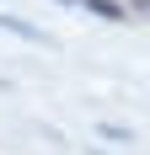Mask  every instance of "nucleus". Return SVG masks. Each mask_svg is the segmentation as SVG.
<instances>
[{"mask_svg": "<svg viewBox=\"0 0 150 155\" xmlns=\"http://www.w3.org/2000/svg\"><path fill=\"white\" fill-rule=\"evenodd\" d=\"M0 32H11V38H22V43H38V48H54V38H48L43 27H32V21H22V16H5V11H0Z\"/></svg>", "mask_w": 150, "mask_h": 155, "instance_id": "f257e3e1", "label": "nucleus"}, {"mask_svg": "<svg viewBox=\"0 0 150 155\" xmlns=\"http://www.w3.org/2000/svg\"><path fill=\"white\" fill-rule=\"evenodd\" d=\"M80 5H86L91 16H102V21H123V16H129L123 0H80Z\"/></svg>", "mask_w": 150, "mask_h": 155, "instance_id": "f03ea898", "label": "nucleus"}, {"mask_svg": "<svg viewBox=\"0 0 150 155\" xmlns=\"http://www.w3.org/2000/svg\"><path fill=\"white\" fill-rule=\"evenodd\" d=\"M134 11H150V0H134Z\"/></svg>", "mask_w": 150, "mask_h": 155, "instance_id": "7ed1b4c3", "label": "nucleus"}, {"mask_svg": "<svg viewBox=\"0 0 150 155\" xmlns=\"http://www.w3.org/2000/svg\"><path fill=\"white\" fill-rule=\"evenodd\" d=\"M64 5H80V0H64Z\"/></svg>", "mask_w": 150, "mask_h": 155, "instance_id": "20e7f679", "label": "nucleus"}]
</instances>
